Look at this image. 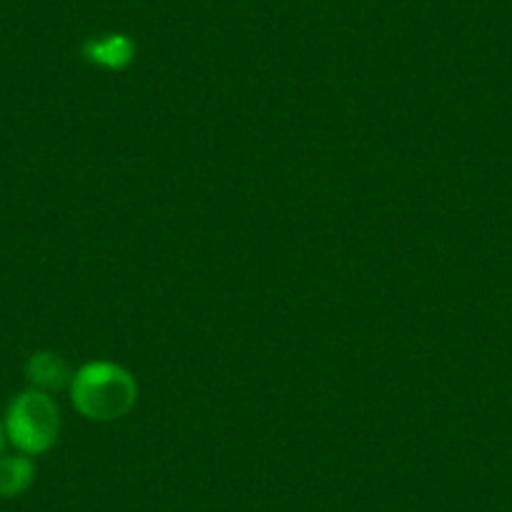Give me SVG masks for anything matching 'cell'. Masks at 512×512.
Segmentation results:
<instances>
[{
	"label": "cell",
	"mask_w": 512,
	"mask_h": 512,
	"mask_svg": "<svg viewBox=\"0 0 512 512\" xmlns=\"http://www.w3.org/2000/svg\"><path fill=\"white\" fill-rule=\"evenodd\" d=\"M71 402L86 420H123L139 402L134 374L116 362H88L71 377Z\"/></svg>",
	"instance_id": "6da1fadb"
},
{
	"label": "cell",
	"mask_w": 512,
	"mask_h": 512,
	"mask_svg": "<svg viewBox=\"0 0 512 512\" xmlns=\"http://www.w3.org/2000/svg\"><path fill=\"white\" fill-rule=\"evenodd\" d=\"M6 437L18 452L28 457L51 450L61 435V410L48 392L26 390L8 405Z\"/></svg>",
	"instance_id": "7a4b0ae2"
},
{
	"label": "cell",
	"mask_w": 512,
	"mask_h": 512,
	"mask_svg": "<svg viewBox=\"0 0 512 512\" xmlns=\"http://www.w3.org/2000/svg\"><path fill=\"white\" fill-rule=\"evenodd\" d=\"M26 377L33 384V390L56 392L71 384V369L66 359L58 357L56 352H33L26 362Z\"/></svg>",
	"instance_id": "3957f363"
},
{
	"label": "cell",
	"mask_w": 512,
	"mask_h": 512,
	"mask_svg": "<svg viewBox=\"0 0 512 512\" xmlns=\"http://www.w3.org/2000/svg\"><path fill=\"white\" fill-rule=\"evenodd\" d=\"M134 43L126 36H108L98 38V41H88L83 48V56L93 63V66L108 68V71H123L128 63L134 61Z\"/></svg>",
	"instance_id": "277c9868"
},
{
	"label": "cell",
	"mask_w": 512,
	"mask_h": 512,
	"mask_svg": "<svg viewBox=\"0 0 512 512\" xmlns=\"http://www.w3.org/2000/svg\"><path fill=\"white\" fill-rule=\"evenodd\" d=\"M36 480V465L28 455H3L0 457V497H18Z\"/></svg>",
	"instance_id": "5b68a950"
},
{
	"label": "cell",
	"mask_w": 512,
	"mask_h": 512,
	"mask_svg": "<svg viewBox=\"0 0 512 512\" xmlns=\"http://www.w3.org/2000/svg\"><path fill=\"white\" fill-rule=\"evenodd\" d=\"M3 447H6V427L0 422V457H3Z\"/></svg>",
	"instance_id": "8992f818"
}]
</instances>
